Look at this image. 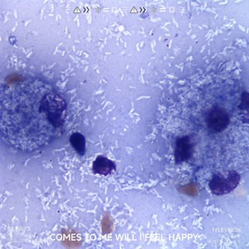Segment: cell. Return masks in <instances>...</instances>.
<instances>
[{"label":"cell","mask_w":249,"mask_h":249,"mask_svg":"<svg viewBox=\"0 0 249 249\" xmlns=\"http://www.w3.org/2000/svg\"><path fill=\"white\" fill-rule=\"evenodd\" d=\"M239 107L242 110H247V112H249V93L247 91H244L242 96H241V103Z\"/></svg>","instance_id":"52a82bcc"},{"label":"cell","mask_w":249,"mask_h":249,"mask_svg":"<svg viewBox=\"0 0 249 249\" xmlns=\"http://www.w3.org/2000/svg\"><path fill=\"white\" fill-rule=\"evenodd\" d=\"M231 119L230 114L220 107H214L207 113L205 123L211 133H220L230 125Z\"/></svg>","instance_id":"3957f363"},{"label":"cell","mask_w":249,"mask_h":249,"mask_svg":"<svg viewBox=\"0 0 249 249\" xmlns=\"http://www.w3.org/2000/svg\"><path fill=\"white\" fill-rule=\"evenodd\" d=\"M241 176L235 170H227L214 174L209 182L212 194L217 196H224L232 192L240 183Z\"/></svg>","instance_id":"7a4b0ae2"},{"label":"cell","mask_w":249,"mask_h":249,"mask_svg":"<svg viewBox=\"0 0 249 249\" xmlns=\"http://www.w3.org/2000/svg\"><path fill=\"white\" fill-rule=\"evenodd\" d=\"M68 105L56 89L37 77L7 83L1 91L0 127L3 142L34 152L61 136Z\"/></svg>","instance_id":"6da1fadb"},{"label":"cell","mask_w":249,"mask_h":249,"mask_svg":"<svg viewBox=\"0 0 249 249\" xmlns=\"http://www.w3.org/2000/svg\"><path fill=\"white\" fill-rule=\"evenodd\" d=\"M194 143L190 136H184L176 140L175 158L176 163H183L189 160L194 153Z\"/></svg>","instance_id":"277c9868"},{"label":"cell","mask_w":249,"mask_h":249,"mask_svg":"<svg viewBox=\"0 0 249 249\" xmlns=\"http://www.w3.org/2000/svg\"><path fill=\"white\" fill-rule=\"evenodd\" d=\"M91 170L94 174L101 176H108L113 171H116V167L115 162L112 161L107 157L103 156H98L94 160Z\"/></svg>","instance_id":"5b68a950"},{"label":"cell","mask_w":249,"mask_h":249,"mask_svg":"<svg viewBox=\"0 0 249 249\" xmlns=\"http://www.w3.org/2000/svg\"><path fill=\"white\" fill-rule=\"evenodd\" d=\"M70 143L75 151L79 156H83L86 153V139L79 132H75L70 136Z\"/></svg>","instance_id":"8992f818"}]
</instances>
